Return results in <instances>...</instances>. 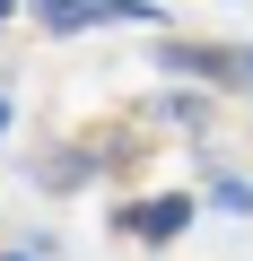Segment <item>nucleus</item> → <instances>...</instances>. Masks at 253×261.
<instances>
[{
	"label": "nucleus",
	"instance_id": "f257e3e1",
	"mask_svg": "<svg viewBox=\"0 0 253 261\" xmlns=\"http://www.w3.org/2000/svg\"><path fill=\"white\" fill-rule=\"evenodd\" d=\"M175 70H210V79H253V53H201V44H166Z\"/></svg>",
	"mask_w": 253,
	"mask_h": 261
},
{
	"label": "nucleus",
	"instance_id": "f03ea898",
	"mask_svg": "<svg viewBox=\"0 0 253 261\" xmlns=\"http://www.w3.org/2000/svg\"><path fill=\"white\" fill-rule=\"evenodd\" d=\"M183 218H192V200H175V192H166V200H149V209H131V226H140V235H183Z\"/></svg>",
	"mask_w": 253,
	"mask_h": 261
},
{
	"label": "nucleus",
	"instance_id": "7ed1b4c3",
	"mask_svg": "<svg viewBox=\"0 0 253 261\" xmlns=\"http://www.w3.org/2000/svg\"><path fill=\"white\" fill-rule=\"evenodd\" d=\"M0 130H9V105H0Z\"/></svg>",
	"mask_w": 253,
	"mask_h": 261
},
{
	"label": "nucleus",
	"instance_id": "20e7f679",
	"mask_svg": "<svg viewBox=\"0 0 253 261\" xmlns=\"http://www.w3.org/2000/svg\"><path fill=\"white\" fill-rule=\"evenodd\" d=\"M9 261H18V252H9Z\"/></svg>",
	"mask_w": 253,
	"mask_h": 261
}]
</instances>
